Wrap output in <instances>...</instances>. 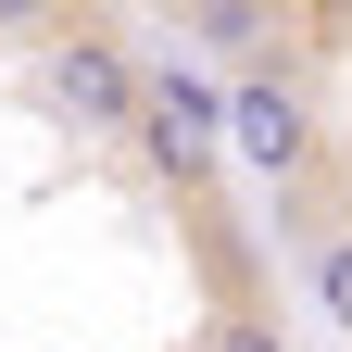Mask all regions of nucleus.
<instances>
[{"label":"nucleus","mask_w":352,"mask_h":352,"mask_svg":"<svg viewBox=\"0 0 352 352\" xmlns=\"http://www.w3.org/2000/svg\"><path fill=\"white\" fill-rule=\"evenodd\" d=\"M227 164H252V189L277 201V239L327 227L352 201V164L315 113V76H227Z\"/></svg>","instance_id":"1"},{"label":"nucleus","mask_w":352,"mask_h":352,"mask_svg":"<svg viewBox=\"0 0 352 352\" xmlns=\"http://www.w3.org/2000/svg\"><path fill=\"white\" fill-rule=\"evenodd\" d=\"M38 101H51L76 139H139V113H151L139 25H126L113 0H88L76 25H51V38H38Z\"/></svg>","instance_id":"2"},{"label":"nucleus","mask_w":352,"mask_h":352,"mask_svg":"<svg viewBox=\"0 0 352 352\" xmlns=\"http://www.w3.org/2000/svg\"><path fill=\"white\" fill-rule=\"evenodd\" d=\"M164 25L227 76H315V0H164Z\"/></svg>","instance_id":"3"},{"label":"nucleus","mask_w":352,"mask_h":352,"mask_svg":"<svg viewBox=\"0 0 352 352\" xmlns=\"http://www.w3.org/2000/svg\"><path fill=\"white\" fill-rule=\"evenodd\" d=\"M126 151H151V176L176 201H214V176H227V88H201V76H176V63H151V113H139V139Z\"/></svg>","instance_id":"4"},{"label":"nucleus","mask_w":352,"mask_h":352,"mask_svg":"<svg viewBox=\"0 0 352 352\" xmlns=\"http://www.w3.org/2000/svg\"><path fill=\"white\" fill-rule=\"evenodd\" d=\"M289 252H302V302H315V315H327V327L352 340V201L327 214V227H302Z\"/></svg>","instance_id":"5"},{"label":"nucleus","mask_w":352,"mask_h":352,"mask_svg":"<svg viewBox=\"0 0 352 352\" xmlns=\"http://www.w3.org/2000/svg\"><path fill=\"white\" fill-rule=\"evenodd\" d=\"M189 352H289V327H277V302H264V289H214V315H201Z\"/></svg>","instance_id":"6"},{"label":"nucleus","mask_w":352,"mask_h":352,"mask_svg":"<svg viewBox=\"0 0 352 352\" xmlns=\"http://www.w3.org/2000/svg\"><path fill=\"white\" fill-rule=\"evenodd\" d=\"M76 13H88V0H0V38H25V51H38V38L76 25Z\"/></svg>","instance_id":"7"}]
</instances>
